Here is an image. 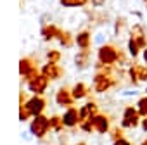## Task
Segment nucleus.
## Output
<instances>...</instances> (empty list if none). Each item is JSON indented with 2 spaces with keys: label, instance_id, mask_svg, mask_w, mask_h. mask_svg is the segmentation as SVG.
I'll use <instances>...</instances> for the list:
<instances>
[{
  "label": "nucleus",
  "instance_id": "f257e3e1",
  "mask_svg": "<svg viewBox=\"0 0 147 145\" xmlns=\"http://www.w3.org/2000/svg\"><path fill=\"white\" fill-rule=\"evenodd\" d=\"M49 130H50V119L45 117L43 114L35 116V117L31 119V123H30V131H31V135L36 136V138H43V136L49 133Z\"/></svg>",
  "mask_w": 147,
  "mask_h": 145
},
{
  "label": "nucleus",
  "instance_id": "f03ea898",
  "mask_svg": "<svg viewBox=\"0 0 147 145\" xmlns=\"http://www.w3.org/2000/svg\"><path fill=\"white\" fill-rule=\"evenodd\" d=\"M140 123V114L135 107H126L123 112V121H121V128H137Z\"/></svg>",
  "mask_w": 147,
  "mask_h": 145
},
{
  "label": "nucleus",
  "instance_id": "7ed1b4c3",
  "mask_svg": "<svg viewBox=\"0 0 147 145\" xmlns=\"http://www.w3.org/2000/svg\"><path fill=\"white\" fill-rule=\"evenodd\" d=\"M26 109H28V112L35 117V116H40L42 112H43V109H45V100L42 99V97H31L26 104H23Z\"/></svg>",
  "mask_w": 147,
  "mask_h": 145
},
{
  "label": "nucleus",
  "instance_id": "20e7f679",
  "mask_svg": "<svg viewBox=\"0 0 147 145\" xmlns=\"http://www.w3.org/2000/svg\"><path fill=\"white\" fill-rule=\"evenodd\" d=\"M62 123H64V126H66V128H73V126H76V124L80 123V111L69 107V109L62 114Z\"/></svg>",
  "mask_w": 147,
  "mask_h": 145
},
{
  "label": "nucleus",
  "instance_id": "39448f33",
  "mask_svg": "<svg viewBox=\"0 0 147 145\" xmlns=\"http://www.w3.org/2000/svg\"><path fill=\"white\" fill-rule=\"evenodd\" d=\"M47 88V78L43 75H33L30 78V90L35 93H42Z\"/></svg>",
  "mask_w": 147,
  "mask_h": 145
},
{
  "label": "nucleus",
  "instance_id": "423d86ee",
  "mask_svg": "<svg viewBox=\"0 0 147 145\" xmlns=\"http://www.w3.org/2000/svg\"><path fill=\"white\" fill-rule=\"evenodd\" d=\"M92 123H94L95 131H99L100 135H104V133H107V131L111 130L109 119H107L106 116H102V114H95V116L92 117Z\"/></svg>",
  "mask_w": 147,
  "mask_h": 145
},
{
  "label": "nucleus",
  "instance_id": "0eeeda50",
  "mask_svg": "<svg viewBox=\"0 0 147 145\" xmlns=\"http://www.w3.org/2000/svg\"><path fill=\"white\" fill-rule=\"evenodd\" d=\"M99 57H100V60L104 64H113L116 60V50L113 47H104V48H100Z\"/></svg>",
  "mask_w": 147,
  "mask_h": 145
},
{
  "label": "nucleus",
  "instance_id": "6e6552de",
  "mask_svg": "<svg viewBox=\"0 0 147 145\" xmlns=\"http://www.w3.org/2000/svg\"><path fill=\"white\" fill-rule=\"evenodd\" d=\"M55 99H57V104H59V105H66V107H67V105L73 104L71 99H75V97H73V93H71L67 88H61V90L57 92V97H55Z\"/></svg>",
  "mask_w": 147,
  "mask_h": 145
},
{
  "label": "nucleus",
  "instance_id": "1a4fd4ad",
  "mask_svg": "<svg viewBox=\"0 0 147 145\" xmlns=\"http://www.w3.org/2000/svg\"><path fill=\"white\" fill-rule=\"evenodd\" d=\"M109 85H111V81H109L107 78H104V76H97V78H95V90H97V92L107 90Z\"/></svg>",
  "mask_w": 147,
  "mask_h": 145
},
{
  "label": "nucleus",
  "instance_id": "9d476101",
  "mask_svg": "<svg viewBox=\"0 0 147 145\" xmlns=\"http://www.w3.org/2000/svg\"><path fill=\"white\" fill-rule=\"evenodd\" d=\"M42 72H43V76H45V78H57V76H59V69H57L54 64L45 66Z\"/></svg>",
  "mask_w": 147,
  "mask_h": 145
},
{
  "label": "nucleus",
  "instance_id": "9b49d317",
  "mask_svg": "<svg viewBox=\"0 0 147 145\" xmlns=\"http://www.w3.org/2000/svg\"><path fill=\"white\" fill-rule=\"evenodd\" d=\"M62 128H64V123H62V117H57V116H54V117H50V130H54V131H62Z\"/></svg>",
  "mask_w": 147,
  "mask_h": 145
},
{
  "label": "nucleus",
  "instance_id": "f8f14e48",
  "mask_svg": "<svg viewBox=\"0 0 147 145\" xmlns=\"http://www.w3.org/2000/svg\"><path fill=\"white\" fill-rule=\"evenodd\" d=\"M73 97H75V99H82V97H85L87 95V88H85V85L83 83H78L75 88H73Z\"/></svg>",
  "mask_w": 147,
  "mask_h": 145
},
{
  "label": "nucleus",
  "instance_id": "ddd939ff",
  "mask_svg": "<svg viewBox=\"0 0 147 145\" xmlns=\"http://www.w3.org/2000/svg\"><path fill=\"white\" fill-rule=\"evenodd\" d=\"M137 111L142 117H147V97H144L137 102Z\"/></svg>",
  "mask_w": 147,
  "mask_h": 145
},
{
  "label": "nucleus",
  "instance_id": "4468645a",
  "mask_svg": "<svg viewBox=\"0 0 147 145\" xmlns=\"http://www.w3.org/2000/svg\"><path fill=\"white\" fill-rule=\"evenodd\" d=\"M82 130L83 131H87V133H90V131H94L95 128H94V123H92V119H85V121H82Z\"/></svg>",
  "mask_w": 147,
  "mask_h": 145
},
{
  "label": "nucleus",
  "instance_id": "2eb2a0df",
  "mask_svg": "<svg viewBox=\"0 0 147 145\" xmlns=\"http://www.w3.org/2000/svg\"><path fill=\"white\" fill-rule=\"evenodd\" d=\"M30 116H31V114L28 112V109H26L24 105H21V116H19V117H21V121H28V119H30Z\"/></svg>",
  "mask_w": 147,
  "mask_h": 145
},
{
  "label": "nucleus",
  "instance_id": "dca6fc26",
  "mask_svg": "<svg viewBox=\"0 0 147 145\" xmlns=\"http://www.w3.org/2000/svg\"><path fill=\"white\" fill-rule=\"evenodd\" d=\"M113 145H131V142H128V140L123 136V138H118V140H114V142H113Z\"/></svg>",
  "mask_w": 147,
  "mask_h": 145
},
{
  "label": "nucleus",
  "instance_id": "f3484780",
  "mask_svg": "<svg viewBox=\"0 0 147 145\" xmlns=\"http://www.w3.org/2000/svg\"><path fill=\"white\" fill-rule=\"evenodd\" d=\"M118 138H123V128H119V130H114V131H113V142H114V140H118Z\"/></svg>",
  "mask_w": 147,
  "mask_h": 145
},
{
  "label": "nucleus",
  "instance_id": "a211bd4d",
  "mask_svg": "<svg viewBox=\"0 0 147 145\" xmlns=\"http://www.w3.org/2000/svg\"><path fill=\"white\" fill-rule=\"evenodd\" d=\"M49 59L54 62V60H57V59H59V54H57V52H49Z\"/></svg>",
  "mask_w": 147,
  "mask_h": 145
},
{
  "label": "nucleus",
  "instance_id": "6ab92c4d",
  "mask_svg": "<svg viewBox=\"0 0 147 145\" xmlns=\"http://www.w3.org/2000/svg\"><path fill=\"white\" fill-rule=\"evenodd\" d=\"M140 124H142V130H144V131H147V117H144Z\"/></svg>",
  "mask_w": 147,
  "mask_h": 145
},
{
  "label": "nucleus",
  "instance_id": "aec40b11",
  "mask_svg": "<svg viewBox=\"0 0 147 145\" xmlns=\"http://www.w3.org/2000/svg\"><path fill=\"white\" fill-rule=\"evenodd\" d=\"M144 59H145V60H147V50H145V52H144Z\"/></svg>",
  "mask_w": 147,
  "mask_h": 145
},
{
  "label": "nucleus",
  "instance_id": "412c9836",
  "mask_svg": "<svg viewBox=\"0 0 147 145\" xmlns=\"http://www.w3.org/2000/svg\"><path fill=\"white\" fill-rule=\"evenodd\" d=\"M140 145H147V140H144V142H142V143H140Z\"/></svg>",
  "mask_w": 147,
  "mask_h": 145
},
{
  "label": "nucleus",
  "instance_id": "4be33fe9",
  "mask_svg": "<svg viewBox=\"0 0 147 145\" xmlns=\"http://www.w3.org/2000/svg\"><path fill=\"white\" fill-rule=\"evenodd\" d=\"M76 145H87V143H85V142H80V143H76Z\"/></svg>",
  "mask_w": 147,
  "mask_h": 145
}]
</instances>
